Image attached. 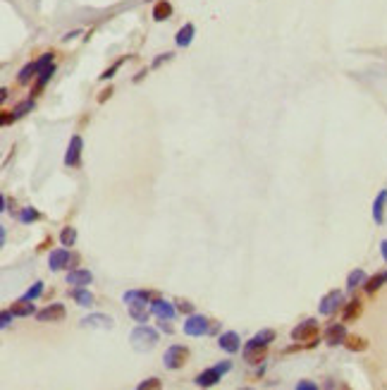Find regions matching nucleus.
Listing matches in <instances>:
<instances>
[{
    "label": "nucleus",
    "mask_w": 387,
    "mask_h": 390,
    "mask_svg": "<svg viewBox=\"0 0 387 390\" xmlns=\"http://www.w3.org/2000/svg\"><path fill=\"white\" fill-rule=\"evenodd\" d=\"M129 340H131V345H134V349L148 352V349H153L158 345V330H153L151 326H137L131 330Z\"/></svg>",
    "instance_id": "f257e3e1"
},
{
    "label": "nucleus",
    "mask_w": 387,
    "mask_h": 390,
    "mask_svg": "<svg viewBox=\"0 0 387 390\" xmlns=\"http://www.w3.org/2000/svg\"><path fill=\"white\" fill-rule=\"evenodd\" d=\"M227 371H232V362H220V364H215L213 369H206V371H201L199 376L194 378V383L199 385V388H213L218 381H220Z\"/></svg>",
    "instance_id": "f03ea898"
},
{
    "label": "nucleus",
    "mask_w": 387,
    "mask_h": 390,
    "mask_svg": "<svg viewBox=\"0 0 387 390\" xmlns=\"http://www.w3.org/2000/svg\"><path fill=\"white\" fill-rule=\"evenodd\" d=\"M187 359H189V349L184 345H170L165 357H163V364H165V369L177 371L187 364Z\"/></svg>",
    "instance_id": "7ed1b4c3"
},
{
    "label": "nucleus",
    "mask_w": 387,
    "mask_h": 390,
    "mask_svg": "<svg viewBox=\"0 0 387 390\" xmlns=\"http://www.w3.org/2000/svg\"><path fill=\"white\" fill-rule=\"evenodd\" d=\"M213 328H210V321L206 316H201V313H189V319L184 321V333L189 338H201V335L210 333Z\"/></svg>",
    "instance_id": "20e7f679"
},
{
    "label": "nucleus",
    "mask_w": 387,
    "mask_h": 390,
    "mask_svg": "<svg viewBox=\"0 0 387 390\" xmlns=\"http://www.w3.org/2000/svg\"><path fill=\"white\" fill-rule=\"evenodd\" d=\"M342 304H344V294H342V290H330V292L320 300L318 311L323 313V316H332Z\"/></svg>",
    "instance_id": "39448f33"
},
{
    "label": "nucleus",
    "mask_w": 387,
    "mask_h": 390,
    "mask_svg": "<svg viewBox=\"0 0 387 390\" xmlns=\"http://www.w3.org/2000/svg\"><path fill=\"white\" fill-rule=\"evenodd\" d=\"M318 338V323L313 319L299 323L294 330H292V340L294 342H306V340H316Z\"/></svg>",
    "instance_id": "423d86ee"
},
{
    "label": "nucleus",
    "mask_w": 387,
    "mask_h": 390,
    "mask_svg": "<svg viewBox=\"0 0 387 390\" xmlns=\"http://www.w3.org/2000/svg\"><path fill=\"white\" fill-rule=\"evenodd\" d=\"M82 148H84V141L79 134H74L69 139V146H67V154H65V165L67 168H76L82 163Z\"/></svg>",
    "instance_id": "0eeeda50"
},
{
    "label": "nucleus",
    "mask_w": 387,
    "mask_h": 390,
    "mask_svg": "<svg viewBox=\"0 0 387 390\" xmlns=\"http://www.w3.org/2000/svg\"><path fill=\"white\" fill-rule=\"evenodd\" d=\"M346 326L344 323H332L327 330H325V342L330 345V347H337V345H344L346 342Z\"/></svg>",
    "instance_id": "6e6552de"
},
{
    "label": "nucleus",
    "mask_w": 387,
    "mask_h": 390,
    "mask_svg": "<svg viewBox=\"0 0 387 390\" xmlns=\"http://www.w3.org/2000/svg\"><path fill=\"white\" fill-rule=\"evenodd\" d=\"M146 302L148 300H144V297H137V300L127 302V307H129V316L134 321H139V323H146L148 316H151V309L146 307Z\"/></svg>",
    "instance_id": "1a4fd4ad"
},
{
    "label": "nucleus",
    "mask_w": 387,
    "mask_h": 390,
    "mask_svg": "<svg viewBox=\"0 0 387 390\" xmlns=\"http://www.w3.org/2000/svg\"><path fill=\"white\" fill-rule=\"evenodd\" d=\"M36 319L41 321V323H60L65 319V307L63 304H50V307L41 309V311L36 313Z\"/></svg>",
    "instance_id": "9d476101"
},
{
    "label": "nucleus",
    "mask_w": 387,
    "mask_h": 390,
    "mask_svg": "<svg viewBox=\"0 0 387 390\" xmlns=\"http://www.w3.org/2000/svg\"><path fill=\"white\" fill-rule=\"evenodd\" d=\"M79 323H82V328H103V330H110L115 326L112 316H105V313H91V316L82 319Z\"/></svg>",
    "instance_id": "9b49d317"
},
{
    "label": "nucleus",
    "mask_w": 387,
    "mask_h": 390,
    "mask_svg": "<svg viewBox=\"0 0 387 390\" xmlns=\"http://www.w3.org/2000/svg\"><path fill=\"white\" fill-rule=\"evenodd\" d=\"M69 261H72V254L67 249H53L48 256V266L50 271H63V268H69Z\"/></svg>",
    "instance_id": "f8f14e48"
},
{
    "label": "nucleus",
    "mask_w": 387,
    "mask_h": 390,
    "mask_svg": "<svg viewBox=\"0 0 387 390\" xmlns=\"http://www.w3.org/2000/svg\"><path fill=\"white\" fill-rule=\"evenodd\" d=\"M151 313H153V316H158V319L172 321L175 313H177V309H175L170 302H165V300H153L151 302Z\"/></svg>",
    "instance_id": "ddd939ff"
},
{
    "label": "nucleus",
    "mask_w": 387,
    "mask_h": 390,
    "mask_svg": "<svg viewBox=\"0 0 387 390\" xmlns=\"http://www.w3.org/2000/svg\"><path fill=\"white\" fill-rule=\"evenodd\" d=\"M218 345H220V349L229 352V355H235V352H239V349H242L239 335H237L235 330H227V333H222L220 338H218Z\"/></svg>",
    "instance_id": "4468645a"
},
{
    "label": "nucleus",
    "mask_w": 387,
    "mask_h": 390,
    "mask_svg": "<svg viewBox=\"0 0 387 390\" xmlns=\"http://www.w3.org/2000/svg\"><path fill=\"white\" fill-rule=\"evenodd\" d=\"M93 283V273L91 271H84V268H72L67 273V285H76V287H84V285H91Z\"/></svg>",
    "instance_id": "2eb2a0df"
},
{
    "label": "nucleus",
    "mask_w": 387,
    "mask_h": 390,
    "mask_svg": "<svg viewBox=\"0 0 387 390\" xmlns=\"http://www.w3.org/2000/svg\"><path fill=\"white\" fill-rule=\"evenodd\" d=\"M385 209H387V189H380V194L373 201V220L378 225L385 223Z\"/></svg>",
    "instance_id": "dca6fc26"
},
{
    "label": "nucleus",
    "mask_w": 387,
    "mask_h": 390,
    "mask_svg": "<svg viewBox=\"0 0 387 390\" xmlns=\"http://www.w3.org/2000/svg\"><path fill=\"white\" fill-rule=\"evenodd\" d=\"M268 355V347L265 345H256V347H244V357L249 364H261Z\"/></svg>",
    "instance_id": "f3484780"
},
{
    "label": "nucleus",
    "mask_w": 387,
    "mask_h": 390,
    "mask_svg": "<svg viewBox=\"0 0 387 390\" xmlns=\"http://www.w3.org/2000/svg\"><path fill=\"white\" fill-rule=\"evenodd\" d=\"M55 75V65L50 63V65H46L41 72H38V77H36V84H34V94H41V89L46 86V84L50 82V77Z\"/></svg>",
    "instance_id": "a211bd4d"
},
{
    "label": "nucleus",
    "mask_w": 387,
    "mask_h": 390,
    "mask_svg": "<svg viewBox=\"0 0 387 390\" xmlns=\"http://www.w3.org/2000/svg\"><path fill=\"white\" fill-rule=\"evenodd\" d=\"M10 309H12L14 316H31V313L36 311L34 300H27V297H22L20 302H14V304H12Z\"/></svg>",
    "instance_id": "6ab92c4d"
},
{
    "label": "nucleus",
    "mask_w": 387,
    "mask_h": 390,
    "mask_svg": "<svg viewBox=\"0 0 387 390\" xmlns=\"http://www.w3.org/2000/svg\"><path fill=\"white\" fill-rule=\"evenodd\" d=\"M69 297H72L79 307H93V294H91L86 287H76V290H72Z\"/></svg>",
    "instance_id": "aec40b11"
},
{
    "label": "nucleus",
    "mask_w": 387,
    "mask_h": 390,
    "mask_svg": "<svg viewBox=\"0 0 387 390\" xmlns=\"http://www.w3.org/2000/svg\"><path fill=\"white\" fill-rule=\"evenodd\" d=\"M385 283H387V271H380V273H375L373 278H368V280H366L363 290H366L368 294H375L382 285H385Z\"/></svg>",
    "instance_id": "412c9836"
},
{
    "label": "nucleus",
    "mask_w": 387,
    "mask_h": 390,
    "mask_svg": "<svg viewBox=\"0 0 387 390\" xmlns=\"http://www.w3.org/2000/svg\"><path fill=\"white\" fill-rule=\"evenodd\" d=\"M194 34H196V29H194V24H184V27L177 31V36H175V43L180 46V48H187L189 43H191Z\"/></svg>",
    "instance_id": "4be33fe9"
},
{
    "label": "nucleus",
    "mask_w": 387,
    "mask_h": 390,
    "mask_svg": "<svg viewBox=\"0 0 387 390\" xmlns=\"http://www.w3.org/2000/svg\"><path fill=\"white\" fill-rule=\"evenodd\" d=\"M361 311H363V307H361V300L346 302V304H344V313H342V321H344V323H349V321L359 319Z\"/></svg>",
    "instance_id": "5701e85b"
},
{
    "label": "nucleus",
    "mask_w": 387,
    "mask_h": 390,
    "mask_svg": "<svg viewBox=\"0 0 387 390\" xmlns=\"http://www.w3.org/2000/svg\"><path fill=\"white\" fill-rule=\"evenodd\" d=\"M275 340V330H270V328H265V330H261V333H256L254 338H251L249 342H246V347H256V345H265L268 347L270 342Z\"/></svg>",
    "instance_id": "b1692460"
},
{
    "label": "nucleus",
    "mask_w": 387,
    "mask_h": 390,
    "mask_svg": "<svg viewBox=\"0 0 387 390\" xmlns=\"http://www.w3.org/2000/svg\"><path fill=\"white\" fill-rule=\"evenodd\" d=\"M366 280H368L366 271H363V268H356V271H352L349 275H346V287H349V290L363 287V285H366Z\"/></svg>",
    "instance_id": "393cba45"
},
{
    "label": "nucleus",
    "mask_w": 387,
    "mask_h": 390,
    "mask_svg": "<svg viewBox=\"0 0 387 390\" xmlns=\"http://www.w3.org/2000/svg\"><path fill=\"white\" fill-rule=\"evenodd\" d=\"M38 72H41L38 63H29V65H24V67H22V72H20V77H17V82H20V84H29L31 79L36 77V75H38Z\"/></svg>",
    "instance_id": "a878e982"
},
{
    "label": "nucleus",
    "mask_w": 387,
    "mask_h": 390,
    "mask_svg": "<svg viewBox=\"0 0 387 390\" xmlns=\"http://www.w3.org/2000/svg\"><path fill=\"white\" fill-rule=\"evenodd\" d=\"M170 14H172V5H170L167 0H160V3H156V7H153V20L163 22V20H167Z\"/></svg>",
    "instance_id": "bb28decb"
},
{
    "label": "nucleus",
    "mask_w": 387,
    "mask_h": 390,
    "mask_svg": "<svg viewBox=\"0 0 387 390\" xmlns=\"http://www.w3.org/2000/svg\"><path fill=\"white\" fill-rule=\"evenodd\" d=\"M344 345H346V349H352V352H363V349L368 347V340L361 338V335H349Z\"/></svg>",
    "instance_id": "cd10ccee"
},
{
    "label": "nucleus",
    "mask_w": 387,
    "mask_h": 390,
    "mask_svg": "<svg viewBox=\"0 0 387 390\" xmlns=\"http://www.w3.org/2000/svg\"><path fill=\"white\" fill-rule=\"evenodd\" d=\"M31 110H34V98H27V101H22V103L14 105L12 115H14V120H20V118H24V115H27V113H31Z\"/></svg>",
    "instance_id": "c85d7f7f"
},
{
    "label": "nucleus",
    "mask_w": 387,
    "mask_h": 390,
    "mask_svg": "<svg viewBox=\"0 0 387 390\" xmlns=\"http://www.w3.org/2000/svg\"><path fill=\"white\" fill-rule=\"evenodd\" d=\"M60 242H63V247H74V242H76L74 228H63V232H60Z\"/></svg>",
    "instance_id": "c756f323"
},
{
    "label": "nucleus",
    "mask_w": 387,
    "mask_h": 390,
    "mask_svg": "<svg viewBox=\"0 0 387 390\" xmlns=\"http://www.w3.org/2000/svg\"><path fill=\"white\" fill-rule=\"evenodd\" d=\"M38 218H41V213H38L36 209H31V206L20 211V220H22V223H34V220H38Z\"/></svg>",
    "instance_id": "7c9ffc66"
},
{
    "label": "nucleus",
    "mask_w": 387,
    "mask_h": 390,
    "mask_svg": "<svg viewBox=\"0 0 387 390\" xmlns=\"http://www.w3.org/2000/svg\"><path fill=\"white\" fill-rule=\"evenodd\" d=\"M137 297H144V300H151L153 294L148 292V290H129V292H125V294H122V300H125V304H127V302H131V300H137Z\"/></svg>",
    "instance_id": "2f4dec72"
},
{
    "label": "nucleus",
    "mask_w": 387,
    "mask_h": 390,
    "mask_svg": "<svg viewBox=\"0 0 387 390\" xmlns=\"http://www.w3.org/2000/svg\"><path fill=\"white\" fill-rule=\"evenodd\" d=\"M41 294H43V283H34V285L27 290V294H24V297H27V300H38Z\"/></svg>",
    "instance_id": "473e14b6"
},
{
    "label": "nucleus",
    "mask_w": 387,
    "mask_h": 390,
    "mask_svg": "<svg viewBox=\"0 0 387 390\" xmlns=\"http://www.w3.org/2000/svg\"><path fill=\"white\" fill-rule=\"evenodd\" d=\"M122 65H125V58H122V60H118V63L112 65V67H108V70H105L103 75H101V79H103V82H108V79H112V77H115V72H118L120 67H122Z\"/></svg>",
    "instance_id": "72a5a7b5"
},
{
    "label": "nucleus",
    "mask_w": 387,
    "mask_h": 390,
    "mask_svg": "<svg viewBox=\"0 0 387 390\" xmlns=\"http://www.w3.org/2000/svg\"><path fill=\"white\" fill-rule=\"evenodd\" d=\"M160 385H163V383H160L158 378H146V381H141L137 388L139 390H151V388H160Z\"/></svg>",
    "instance_id": "f704fd0d"
},
{
    "label": "nucleus",
    "mask_w": 387,
    "mask_h": 390,
    "mask_svg": "<svg viewBox=\"0 0 387 390\" xmlns=\"http://www.w3.org/2000/svg\"><path fill=\"white\" fill-rule=\"evenodd\" d=\"M12 316H14L12 309H5V311L0 313V326H3V328H10V323H12Z\"/></svg>",
    "instance_id": "c9c22d12"
},
{
    "label": "nucleus",
    "mask_w": 387,
    "mask_h": 390,
    "mask_svg": "<svg viewBox=\"0 0 387 390\" xmlns=\"http://www.w3.org/2000/svg\"><path fill=\"white\" fill-rule=\"evenodd\" d=\"M177 311H182V313H194V304H191V302H187V300H180V302H177Z\"/></svg>",
    "instance_id": "e433bc0d"
},
{
    "label": "nucleus",
    "mask_w": 387,
    "mask_h": 390,
    "mask_svg": "<svg viewBox=\"0 0 387 390\" xmlns=\"http://www.w3.org/2000/svg\"><path fill=\"white\" fill-rule=\"evenodd\" d=\"M170 58H172V53H163V55H160V58H156V60H153V67H160V65H163V63H167Z\"/></svg>",
    "instance_id": "4c0bfd02"
},
{
    "label": "nucleus",
    "mask_w": 387,
    "mask_h": 390,
    "mask_svg": "<svg viewBox=\"0 0 387 390\" xmlns=\"http://www.w3.org/2000/svg\"><path fill=\"white\" fill-rule=\"evenodd\" d=\"M318 385L316 383H308V381H299L297 383V390H316Z\"/></svg>",
    "instance_id": "58836bf2"
},
{
    "label": "nucleus",
    "mask_w": 387,
    "mask_h": 390,
    "mask_svg": "<svg viewBox=\"0 0 387 390\" xmlns=\"http://www.w3.org/2000/svg\"><path fill=\"white\" fill-rule=\"evenodd\" d=\"M110 94H112V89H110V86H108V89H105L103 94L98 96V103H105V98H110Z\"/></svg>",
    "instance_id": "ea45409f"
},
{
    "label": "nucleus",
    "mask_w": 387,
    "mask_h": 390,
    "mask_svg": "<svg viewBox=\"0 0 387 390\" xmlns=\"http://www.w3.org/2000/svg\"><path fill=\"white\" fill-rule=\"evenodd\" d=\"M12 120H14V115H10V113H3V118H0V122H3V125H10Z\"/></svg>",
    "instance_id": "a19ab883"
},
{
    "label": "nucleus",
    "mask_w": 387,
    "mask_h": 390,
    "mask_svg": "<svg viewBox=\"0 0 387 390\" xmlns=\"http://www.w3.org/2000/svg\"><path fill=\"white\" fill-rule=\"evenodd\" d=\"M380 254H382V258H385V264H387V239H382L380 242Z\"/></svg>",
    "instance_id": "79ce46f5"
},
{
    "label": "nucleus",
    "mask_w": 387,
    "mask_h": 390,
    "mask_svg": "<svg viewBox=\"0 0 387 390\" xmlns=\"http://www.w3.org/2000/svg\"><path fill=\"white\" fill-rule=\"evenodd\" d=\"M76 34H79V31H69V34H65V36H63V41H69V39H74Z\"/></svg>",
    "instance_id": "37998d69"
}]
</instances>
